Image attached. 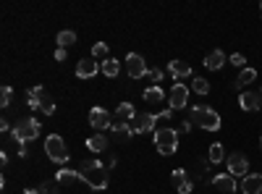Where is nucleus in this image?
<instances>
[{"label": "nucleus", "instance_id": "obj_12", "mask_svg": "<svg viewBox=\"0 0 262 194\" xmlns=\"http://www.w3.org/2000/svg\"><path fill=\"white\" fill-rule=\"evenodd\" d=\"M100 68H102V66H100L95 58H82V61L76 63V76H79V79H92V76L100 71Z\"/></svg>", "mask_w": 262, "mask_h": 194}, {"label": "nucleus", "instance_id": "obj_37", "mask_svg": "<svg viewBox=\"0 0 262 194\" xmlns=\"http://www.w3.org/2000/svg\"><path fill=\"white\" fill-rule=\"evenodd\" d=\"M170 116H173V110H163V113H157V121H170Z\"/></svg>", "mask_w": 262, "mask_h": 194}, {"label": "nucleus", "instance_id": "obj_40", "mask_svg": "<svg viewBox=\"0 0 262 194\" xmlns=\"http://www.w3.org/2000/svg\"><path fill=\"white\" fill-rule=\"evenodd\" d=\"M259 14H262V3H259Z\"/></svg>", "mask_w": 262, "mask_h": 194}, {"label": "nucleus", "instance_id": "obj_14", "mask_svg": "<svg viewBox=\"0 0 262 194\" xmlns=\"http://www.w3.org/2000/svg\"><path fill=\"white\" fill-rule=\"evenodd\" d=\"M168 74L176 79V82H184L186 76H191V66L184 63V61H170L168 63Z\"/></svg>", "mask_w": 262, "mask_h": 194}, {"label": "nucleus", "instance_id": "obj_16", "mask_svg": "<svg viewBox=\"0 0 262 194\" xmlns=\"http://www.w3.org/2000/svg\"><path fill=\"white\" fill-rule=\"evenodd\" d=\"M223 63H225L223 50H212V53H207V58H204V68H207V71H220Z\"/></svg>", "mask_w": 262, "mask_h": 194}, {"label": "nucleus", "instance_id": "obj_24", "mask_svg": "<svg viewBox=\"0 0 262 194\" xmlns=\"http://www.w3.org/2000/svg\"><path fill=\"white\" fill-rule=\"evenodd\" d=\"M110 131L113 134H116L118 136V139H131V136H134V129H131V123H113V126H110Z\"/></svg>", "mask_w": 262, "mask_h": 194}, {"label": "nucleus", "instance_id": "obj_8", "mask_svg": "<svg viewBox=\"0 0 262 194\" xmlns=\"http://www.w3.org/2000/svg\"><path fill=\"white\" fill-rule=\"evenodd\" d=\"M89 126H95L100 134L105 131V129H110V126H113L110 113H108V110H102V108H92V110H89Z\"/></svg>", "mask_w": 262, "mask_h": 194}, {"label": "nucleus", "instance_id": "obj_33", "mask_svg": "<svg viewBox=\"0 0 262 194\" xmlns=\"http://www.w3.org/2000/svg\"><path fill=\"white\" fill-rule=\"evenodd\" d=\"M231 63H233L236 68H246V58H244L241 53H233V55H231Z\"/></svg>", "mask_w": 262, "mask_h": 194}, {"label": "nucleus", "instance_id": "obj_5", "mask_svg": "<svg viewBox=\"0 0 262 194\" xmlns=\"http://www.w3.org/2000/svg\"><path fill=\"white\" fill-rule=\"evenodd\" d=\"M189 102V89L184 87V84H173L170 87V92H168V105H170V110H184V105Z\"/></svg>", "mask_w": 262, "mask_h": 194}, {"label": "nucleus", "instance_id": "obj_13", "mask_svg": "<svg viewBox=\"0 0 262 194\" xmlns=\"http://www.w3.org/2000/svg\"><path fill=\"white\" fill-rule=\"evenodd\" d=\"M212 186L220 189V191H225V194H233V191L238 189L236 176H231V173H218V176H212Z\"/></svg>", "mask_w": 262, "mask_h": 194}, {"label": "nucleus", "instance_id": "obj_1", "mask_svg": "<svg viewBox=\"0 0 262 194\" xmlns=\"http://www.w3.org/2000/svg\"><path fill=\"white\" fill-rule=\"evenodd\" d=\"M79 176H82V181H87L89 189H95V191L108 189V165H102L100 160H82Z\"/></svg>", "mask_w": 262, "mask_h": 194}, {"label": "nucleus", "instance_id": "obj_29", "mask_svg": "<svg viewBox=\"0 0 262 194\" xmlns=\"http://www.w3.org/2000/svg\"><path fill=\"white\" fill-rule=\"evenodd\" d=\"M108 53H110L108 45H105V42H97L95 48H92V58H95V61H108Z\"/></svg>", "mask_w": 262, "mask_h": 194}, {"label": "nucleus", "instance_id": "obj_10", "mask_svg": "<svg viewBox=\"0 0 262 194\" xmlns=\"http://www.w3.org/2000/svg\"><path fill=\"white\" fill-rule=\"evenodd\" d=\"M238 105L246 113H257L262 108V92H249V89H244L241 97H238Z\"/></svg>", "mask_w": 262, "mask_h": 194}, {"label": "nucleus", "instance_id": "obj_7", "mask_svg": "<svg viewBox=\"0 0 262 194\" xmlns=\"http://www.w3.org/2000/svg\"><path fill=\"white\" fill-rule=\"evenodd\" d=\"M157 116H152V113H136V118L131 121V129L134 134H147V131H157Z\"/></svg>", "mask_w": 262, "mask_h": 194}, {"label": "nucleus", "instance_id": "obj_15", "mask_svg": "<svg viewBox=\"0 0 262 194\" xmlns=\"http://www.w3.org/2000/svg\"><path fill=\"white\" fill-rule=\"evenodd\" d=\"M241 191L244 194H262V176L259 173H246L241 181Z\"/></svg>", "mask_w": 262, "mask_h": 194}, {"label": "nucleus", "instance_id": "obj_38", "mask_svg": "<svg viewBox=\"0 0 262 194\" xmlns=\"http://www.w3.org/2000/svg\"><path fill=\"white\" fill-rule=\"evenodd\" d=\"M181 131L189 134V131H191V121H184V123H181Z\"/></svg>", "mask_w": 262, "mask_h": 194}, {"label": "nucleus", "instance_id": "obj_11", "mask_svg": "<svg viewBox=\"0 0 262 194\" xmlns=\"http://www.w3.org/2000/svg\"><path fill=\"white\" fill-rule=\"evenodd\" d=\"M29 92L37 97V105H40V110L45 113V116H53V113H55V100H53L48 92H45L42 87H32Z\"/></svg>", "mask_w": 262, "mask_h": 194}, {"label": "nucleus", "instance_id": "obj_32", "mask_svg": "<svg viewBox=\"0 0 262 194\" xmlns=\"http://www.w3.org/2000/svg\"><path fill=\"white\" fill-rule=\"evenodd\" d=\"M58 181H48V184H42L40 186V194H58Z\"/></svg>", "mask_w": 262, "mask_h": 194}, {"label": "nucleus", "instance_id": "obj_39", "mask_svg": "<svg viewBox=\"0 0 262 194\" xmlns=\"http://www.w3.org/2000/svg\"><path fill=\"white\" fill-rule=\"evenodd\" d=\"M27 194H40V191H34V189H27Z\"/></svg>", "mask_w": 262, "mask_h": 194}, {"label": "nucleus", "instance_id": "obj_9", "mask_svg": "<svg viewBox=\"0 0 262 194\" xmlns=\"http://www.w3.org/2000/svg\"><path fill=\"white\" fill-rule=\"evenodd\" d=\"M225 165H228V173L231 176H246L249 160H246V155H241V152H231L228 160H225Z\"/></svg>", "mask_w": 262, "mask_h": 194}, {"label": "nucleus", "instance_id": "obj_34", "mask_svg": "<svg viewBox=\"0 0 262 194\" xmlns=\"http://www.w3.org/2000/svg\"><path fill=\"white\" fill-rule=\"evenodd\" d=\"M147 76H150V79H152V82H155V84H160L165 74L160 71V68H152V71H150V74H147Z\"/></svg>", "mask_w": 262, "mask_h": 194}, {"label": "nucleus", "instance_id": "obj_20", "mask_svg": "<svg viewBox=\"0 0 262 194\" xmlns=\"http://www.w3.org/2000/svg\"><path fill=\"white\" fill-rule=\"evenodd\" d=\"M257 79V71L254 68H241V71H238V76H236V87L238 89H246V84H252Z\"/></svg>", "mask_w": 262, "mask_h": 194}, {"label": "nucleus", "instance_id": "obj_6", "mask_svg": "<svg viewBox=\"0 0 262 194\" xmlns=\"http://www.w3.org/2000/svg\"><path fill=\"white\" fill-rule=\"evenodd\" d=\"M126 71H129L131 79H142V76L150 74V68H147V63L139 53H129L126 55Z\"/></svg>", "mask_w": 262, "mask_h": 194}, {"label": "nucleus", "instance_id": "obj_26", "mask_svg": "<svg viewBox=\"0 0 262 194\" xmlns=\"http://www.w3.org/2000/svg\"><path fill=\"white\" fill-rule=\"evenodd\" d=\"M55 42H58V48H66L68 50L76 42V34L71 29H63V32H58V40H55Z\"/></svg>", "mask_w": 262, "mask_h": 194}, {"label": "nucleus", "instance_id": "obj_4", "mask_svg": "<svg viewBox=\"0 0 262 194\" xmlns=\"http://www.w3.org/2000/svg\"><path fill=\"white\" fill-rule=\"evenodd\" d=\"M155 147L160 155H173L176 147H178V131L176 129H168V126H157L155 131Z\"/></svg>", "mask_w": 262, "mask_h": 194}, {"label": "nucleus", "instance_id": "obj_35", "mask_svg": "<svg viewBox=\"0 0 262 194\" xmlns=\"http://www.w3.org/2000/svg\"><path fill=\"white\" fill-rule=\"evenodd\" d=\"M204 173H207V165L199 163V165H197V170H194V178H204Z\"/></svg>", "mask_w": 262, "mask_h": 194}, {"label": "nucleus", "instance_id": "obj_23", "mask_svg": "<svg viewBox=\"0 0 262 194\" xmlns=\"http://www.w3.org/2000/svg\"><path fill=\"white\" fill-rule=\"evenodd\" d=\"M82 176H79V170H71V168H61L58 176H55V181L58 184H74V181H79Z\"/></svg>", "mask_w": 262, "mask_h": 194}, {"label": "nucleus", "instance_id": "obj_25", "mask_svg": "<svg viewBox=\"0 0 262 194\" xmlns=\"http://www.w3.org/2000/svg\"><path fill=\"white\" fill-rule=\"evenodd\" d=\"M204 113H207V105H191V110H189V121H191V126H202Z\"/></svg>", "mask_w": 262, "mask_h": 194}, {"label": "nucleus", "instance_id": "obj_3", "mask_svg": "<svg viewBox=\"0 0 262 194\" xmlns=\"http://www.w3.org/2000/svg\"><path fill=\"white\" fill-rule=\"evenodd\" d=\"M45 152H48V157L53 163H58V165H66L68 157H71V152H68V147L63 142V136H58V134H50L48 139H45Z\"/></svg>", "mask_w": 262, "mask_h": 194}, {"label": "nucleus", "instance_id": "obj_30", "mask_svg": "<svg viewBox=\"0 0 262 194\" xmlns=\"http://www.w3.org/2000/svg\"><path fill=\"white\" fill-rule=\"evenodd\" d=\"M191 89H194V92L197 95H207L210 92V82H207V79H194V82H191Z\"/></svg>", "mask_w": 262, "mask_h": 194}, {"label": "nucleus", "instance_id": "obj_19", "mask_svg": "<svg viewBox=\"0 0 262 194\" xmlns=\"http://www.w3.org/2000/svg\"><path fill=\"white\" fill-rule=\"evenodd\" d=\"M87 147H89L92 152H105V150H108V136H105V134L89 136V139H87Z\"/></svg>", "mask_w": 262, "mask_h": 194}, {"label": "nucleus", "instance_id": "obj_2", "mask_svg": "<svg viewBox=\"0 0 262 194\" xmlns=\"http://www.w3.org/2000/svg\"><path fill=\"white\" fill-rule=\"evenodd\" d=\"M40 131H42V123L37 118H21L14 126V139H16V144H27L32 139H37Z\"/></svg>", "mask_w": 262, "mask_h": 194}, {"label": "nucleus", "instance_id": "obj_17", "mask_svg": "<svg viewBox=\"0 0 262 194\" xmlns=\"http://www.w3.org/2000/svg\"><path fill=\"white\" fill-rule=\"evenodd\" d=\"M202 129H204V131H218V129H220V116H218V110L207 108V113H204V118H202Z\"/></svg>", "mask_w": 262, "mask_h": 194}, {"label": "nucleus", "instance_id": "obj_41", "mask_svg": "<svg viewBox=\"0 0 262 194\" xmlns=\"http://www.w3.org/2000/svg\"><path fill=\"white\" fill-rule=\"evenodd\" d=\"M259 142H262V139H259Z\"/></svg>", "mask_w": 262, "mask_h": 194}, {"label": "nucleus", "instance_id": "obj_27", "mask_svg": "<svg viewBox=\"0 0 262 194\" xmlns=\"http://www.w3.org/2000/svg\"><path fill=\"white\" fill-rule=\"evenodd\" d=\"M118 71H121V61H116V58H108V61H102V74L105 76H118Z\"/></svg>", "mask_w": 262, "mask_h": 194}, {"label": "nucleus", "instance_id": "obj_31", "mask_svg": "<svg viewBox=\"0 0 262 194\" xmlns=\"http://www.w3.org/2000/svg\"><path fill=\"white\" fill-rule=\"evenodd\" d=\"M11 100H14V92H11V87L6 84L3 89H0V105L8 108V105H11Z\"/></svg>", "mask_w": 262, "mask_h": 194}, {"label": "nucleus", "instance_id": "obj_21", "mask_svg": "<svg viewBox=\"0 0 262 194\" xmlns=\"http://www.w3.org/2000/svg\"><path fill=\"white\" fill-rule=\"evenodd\" d=\"M223 160H225V150H223V144H220V142L210 144V152H207V163L218 165V163H223Z\"/></svg>", "mask_w": 262, "mask_h": 194}, {"label": "nucleus", "instance_id": "obj_18", "mask_svg": "<svg viewBox=\"0 0 262 194\" xmlns=\"http://www.w3.org/2000/svg\"><path fill=\"white\" fill-rule=\"evenodd\" d=\"M116 118H118L121 123H131V121L136 118V110H134L131 102H121V105L116 108Z\"/></svg>", "mask_w": 262, "mask_h": 194}, {"label": "nucleus", "instance_id": "obj_28", "mask_svg": "<svg viewBox=\"0 0 262 194\" xmlns=\"http://www.w3.org/2000/svg\"><path fill=\"white\" fill-rule=\"evenodd\" d=\"M170 178H173V184H176V191H178L181 186H186L189 181H191V178H189V173H186L184 168H176L173 173H170Z\"/></svg>", "mask_w": 262, "mask_h": 194}, {"label": "nucleus", "instance_id": "obj_22", "mask_svg": "<svg viewBox=\"0 0 262 194\" xmlns=\"http://www.w3.org/2000/svg\"><path fill=\"white\" fill-rule=\"evenodd\" d=\"M163 100H165V95H163V89H160V87H150V89H144V102H150V105H160Z\"/></svg>", "mask_w": 262, "mask_h": 194}, {"label": "nucleus", "instance_id": "obj_36", "mask_svg": "<svg viewBox=\"0 0 262 194\" xmlns=\"http://www.w3.org/2000/svg\"><path fill=\"white\" fill-rule=\"evenodd\" d=\"M68 58V50L66 48H58V50H55V61H66Z\"/></svg>", "mask_w": 262, "mask_h": 194}]
</instances>
